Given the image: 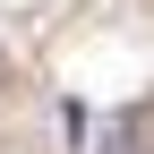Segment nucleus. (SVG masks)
Returning <instances> with one entry per match:
<instances>
[{
  "instance_id": "f257e3e1",
  "label": "nucleus",
  "mask_w": 154,
  "mask_h": 154,
  "mask_svg": "<svg viewBox=\"0 0 154 154\" xmlns=\"http://www.w3.org/2000/svg\"><path fill=\"white\" fill-rule=\"evenodd\" d=\"M111 154H146V146H137V128H120V137H111Z\"/></svg>"
}]
</instances>
